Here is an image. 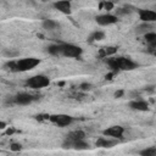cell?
<instances>
[{"label":"cell","instance_id":"1","mask_svg":"<svg viewBox=\"0 0 156 156\" xmlns=\"http://www.w3.org/2000/svg\"><path fill=\"white\" fill-rule=\"evenodd\" d=\"M40 63V60L37 57H24L20 60H10L4 63V68L10 72H27L35 68Z\"/></svg>","mask_w":156,"mask_h":156},{"label":"cell","instance_id":"2","mask_svg":"<svg viewBox=\"0 0 156 156\" xmlns=\"http://www.w3.org/2000/svg\"><path fill=\"white\" fill-rule=\"evenodd\" d=\"M106 63L111 72L118 73L119 71H133L138 68V63L129 57L124 56H112L106 58Z\"/></svg>","mask_w":156,"mask_h":156},{"label":"cell","instance_id":"3","mask_svg":"<svg viewBox=\"0 0 156 156\" xmlns=\"http://www.w3.org/2000/svg\"><path fill=\"white\" fill-rule=\"evenodd\" d=\"M24 85L27 88H30L34 90L43 89V88L50 85V78L44 76V74H37V76H33L30 78H27L24 82Z\"/></svg>","mask_w":156,"mask_h":156},{"label":"cell","instance_id":"4","mask_svg":"<svg viewBox=\"0 0 156 156\" xmlns=\"http://www.w3.org/2000/svg\"><path fill=\"white\" fill-rule=\"evenodd\" d=\"M83 54V49L74 44H62L61 48V56L68 57V58H80Z\"/></svg>","mask_w":156,"mask_h":156},{"label":"cell","instance_id":"5","mask_svg":"<svg viewBox=\"0 0 156 156\" xmlns=\"http://www.w3.org/2000/svg\"><path fill=\"white\" fill-rule=\"evenodd\" d=\"M49 121L51 123H54L57 127H68L74 122V118L69 115H65V113H58V115H51L49 116Z\"/></svg>","mask_w":156,"mask_h":156},{"label":"cell","instance_id":"6","mask_svg":"<svg viewBox=\"0 0 156 156\" xmlns=\"http://www.w3.org/2000/svg\"><path fill=\"white\" fill-rule=\"evenodd\" d=\"M35 100H38L37 96H34L33 94L26 93V91H22V93H18V94L15 95V105L26 106V105L32 104V102L35 101Z\"/></svg>","mask_w":156,"mask_h":156},{"label":"cell","instance_id":"7","mask_svg":"<svg viewBox=\"0 0 156 156\" xmlns=\"http://www.w3.org/2000/svg\"><path fill=\"white\" fill-rule=\"evenodd\" d=\"M117 21H118V17L116 15H112V13H101V15H98L95 17V22L102 27L115 24V23H117Z\"/></svg>","mask_w":156,"mask_h":156},{"label":"cell","instance_id":"8","mask_svg":"<svg viewBox=\"0 0 156 156\" xmlns=\"http://www.w3.org/2000/svg\"><path fill=\"white\" fill-rule=\"evenodd\" d=\"M124 134V128L122 126H111L102 130V135L112 139H121Z\"/></svg>","mask_w":156,"mask_h":156},{"label":"cell","instance_id":"9","mask_svg":"<svg viewBox=\"0 0 156 156\" xmlns=\"http://www.w3.org/2000/svg\"><path fill=\"white\" fill-rule=\"evenodd\" d=\"M138 15L141 22L144 23H155L156 22V11L149 9H138Z\"/></svg>","mask_w":156,"mask_h":156},{"label":"cell","instance_id":"10","mask_svg":"<svg viewBox=\"0 0 156 156\" xmlns=\"http://www.w3.org/2000/svg\"><path fill=\"white\" fill-rule=\"evenodd\" d=\"M89 143L84 140H78V141H73V143H69V141H66L63 140L62 143V147L63 149H73V150H87L89 149Z\"/></svg>","mask_w":156,"mask_h":156},{"label":"cell","instance_id":"11","mask_svg":"<svg viewBox=\"0 0 156 156\" xmlns=\"http://www.w3.org/2000/svg\"><path fill=\"white\" fill-rule=\"evenodd\" d=\"M128 106L133 111H147L149 110V104L145 100H143V99L130 100L128 102Z\"/></svg>","mask_w":156,"mask_h":156},{"label":"cell","instance_id":"12","mask_svg":"<svg viewBox=\"0 0 156 156\" xmlns=\"http://www.w3.org/2000/svg\"><path fill=\"white\" fill-rule=\"evenodd\" d=\"M117 144H118V139H112V138H107V136H100L95 141V145L98 147H104V149H110Z\"/></svg>","mask_w":156,"mask_h":156},{"label":"cell","instance_id":"13","mask_svg":"<svg viewBox=\"0 0 156 156\" xmlns=\"http://www.w3.org/2000/svg\"><path fill=\"white\" fill-rule=\"evenodd\" d=\"M54 9L57 10L58 12L61 13H65V15H69L72 12V4L69 1H56L52 4Z\"/></svg>","mask_w":156,"mask_h":156},{"label":"cell","instance_id":"14","mask_svg":"<svg viewBox=\"0 0 156 156\" xmlns=\"http://www.w3.org/2000/svg\"><path fill=\"white\" fill-rule=\"evenodd\" d=\"M84 139H85V133L80 129H76V130L69 132L68 134H66V138H65V140L69 141V143L78 141V140H84Z\"/></svg>","mask_w":156,"mask_h":156},{"label":"cell","instance_id":"15","mask_svg":"<svg viewBox=\"0 0 156 156\" xmlns=\"http://www.w3.org/2000/svg\"><path fill=\"white\" fill-rule=\"evenodd\" d=\"M116 52H117V48L116 46H106V48L100 49V51L98 52L96 56L99 58H108V57H112Z\"/></svg>","mask_w":156,"mask_h":156},{"label":"cell","instance_id":"16","mask_svg":"<svg viewBox=\"0 0 156 156\" xmlns=\"http://www.w3.org/2000/svg\"><path fill=\"white\" fill-rule=\"evenodd\" d=\"M138 9L136 7H134L133 5H123V6H121V7H118L117 10H115L116 11V16L118 17V16H124V15H129V13H132V12H134V11H136Z\"/></svg>","mask_w":156,"mask_h":156},{"label":"cell","instance_id":"17","mask_svg":"<svg viewBox=\"0 0 156 156\" xmlns=\"http://www.w3.org/2000/svg\"><path fill=\"white\" fill-rule=\"evenodd\" d=\"M152 29V24H150V23H141V24H139V26H136L135 27V34H139V35H145V34H147V33H150V32H152L151 30Z\"/></svg>","mask_w":156,"mask_h":156},{"label":"cell","instance_id":"18","mask_svg":"<svg viewBox=\"0 0 156 156\" xmlns=\"http://www.w3.org/2000/svg\"><path fill=\"white\" fill-rule=\"evenodd\" d=\"M104 39H105V33H104L102 30H94L93 33L89 34V37H88V43L93 44V43H95V41H101V40H104Z\"/></svg>","mask_w":156,"mask_h":156},{"label":"cell","instance_id":"19","mask_svg":"<svg viewBox=\"0 0 156 156\" xmlns=\"http://www.w3.org/2000/svg\"><path fill=\"white\" fill-rule=\"evenodd\" d=\"M61 48L62 44H50L45 48V51L52 56H61Z\"/></svg>","mask_w":156,"mask_h":156},{"label":"cell","instance_id":"20","mask_svg":"<svg viewBox=\"0 0 156 156\" xmlns=\"http://www.w3.org/2000/svg\"><path fill=\"white\" fill-rule=\"evenodd\" d=\"M144 40L149 45V49L156 50V32H150L144 35Z\"/></svg>","mask_w":156,"mask_h":156},{"label":"cell","instance_id":"21","mask_svg":"<svg viewBox=\"0 0 156 156\" xmlns=\"http://www.w3.org/2000/svg\"><path fill=\"white\" fill-rule=\"evenodd\" d=\"M41 26H43V28L44 29H46V30H56V29H58L60 28V24H58V22H56V21H54V20H49V18H46V20H44L43 21V23H41Z\"/></svg>","mask_w":156,"mask_h":156},{"label":"cell","instance_id":"22","mask_svg":"<svg viewBox=\"0 0 156 156\" xmlns=\"http://www.w3.org/2000/svg\"><path fill=\"white\" fill-rule=\"evenodd\" d=\"M139 156H156V146H149L139 151Z\"/></svg>","mask_w":156,"mask_h":156},{"label":"cell","instance_id":"23","mask_svg":"<svg viewBox=\"0 0 156 156\" xmlns=\"http://www.w3.org/2000/svg\"><path fill=\"white\" fill-rule=\"evenodd\" d=\"M2 55L5 57H10V58H13V57H17L20 55V52L17 50H13V49H6L2 51Z\"/></svg>","mask_w":156,"mask_h":156},{"label":"cell","instance_id":"24","mask_svg":"<svg viewBox=\"0 0 156 156\" xmlns=\"http://www.w3.org/2000/svg\"><path fill=\"white\" fill-rule=\"evenodd\" d=\"M10 150L13 151V152H18L22 150V145L20 143H11L10 144Z\"/></svg>","mask_w":156,"mask_h":156},{"label":"cell","instance_id":"25","mask_svg":"<svg viewBox=\"0 0 156 156\" xmlns=\"http://www.w3.org/2000/svg\"><path fill=\"white\" fill-rule=\"evenodd\" d=\"M100 7H102L104 10H112V9H113V4L105 1V2H101V4H100Z\"/></svg>","mask_w":156,"mask_h":156},{"label":"cell","instance_id":"26","mask_svg":"<svg viewBox=\"0 0 156 156\" xmlns=\"http://www.w3.org/2000/svg\"><path fill=\"white\" fill-rule=\"evenodd\" d=\"M79 88L82 90H89V89H91V85L90 84H87V83H83V84L79 85Z\"/></svg>","mask_w":156,"mask_h":156},{"label":"cell","instance_id":"27","mask_svg":"<svg viewBox=\"0 0 156 156\" xmlns=\"http://www.w3.org/2000/svg\"><path fill=\"white\" fill-rule=\"evenodd\" d=\"M145 91L152 94V93L155 91V85H146V87H145Z\"/></svg>","mask_w":156,"mask_h":156},{"label":"cell","instance_id":"28","mask_svg":"<svg viewBox=\"0 0 156 156\" xmlns=\"http://www.w3.org/2000/svg\"><path fill=\"white\" fill-rule=\"evenodd\" d=\"M123 94H124V91H123V90H117V91L115 93V98H122V96H123Z\"/></svg>","mask_w":156,"mask_h":156},{"label":"cell","instance_id":"29","mask_svg":"<svg viewBox=\"0 0 156 156\" xmlns=\"http://www.w3.org/2000/svg\"><path fill=\"white\" fill-rule=\"evenodd\" d=\"M115 74H116L115 72H110L108 74H106V76H105V78H106V79H112V77H113Z\"/></svg>","mask_w":156,"mask_h":156},{"label":"cell","instance_id":"30","mask_svg":"<svg viewBox=\"0 0 156 156\" xmlns=\"http://www.w3.org/2000/svg\"><path fill=\"white\" fill-rule=\"evenodd\" d=\"M5 128H6V123L4 121H1L0 122V129H5Z\"/></svg>","mask_w":156,"mask_h":156},{"label":"cell","instance_id":"31","mask_svg":"<svg viewBox=\"0 0 156 156\" xmlns=\"http://www.w3.org/2000/svg\"><path fill=\"white\" fill-rule=\"evenodd\" d=\"M150 52H151L154 56H156V50H154V49H150Z\"/></svg>","mask_w":156,"mask_h":156}]
</instances>
